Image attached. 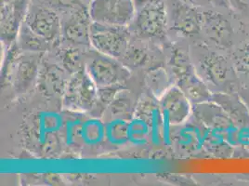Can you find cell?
<instances>
[{"instance_id":"6da1fadb","label":"cell","mask_w":249,"mask_h":186,"mask_svg":"<svg viewBox=\"0 0 249 186\" xmlns=\"http://www.w3.org/2000/svg\"><path fill=\"white\" fill-rule=\"evenodd\" d=\"M128 29L136 38L143 41H155L165 38L168 29L165 2L150 4L136 11L135 17Z\"/></svg>"},{"instance_id":"7a4b0ae2","label":"cell","mask_w":249,"mask_h":186,"mask_svg":"<svg viewBox=\"0 0 249 186\" xmlns=\"http://www.w3.org/2000/svg\"><path fill=\"white\" fill-rule=\"evenodd\" d=\"M85 70L98 88L123 84L130 77V70L119 59L95 50L86 52Z\"/></svg>"},{"instance_id":"3957f363","label":"cell","mask_w":249,"mask_h":186,"mask_svg":"<svg viewBox=\"0 0 249 186\" xmlns=\"http://www.w3.org/2000/svg\"><path fill=\"white\" fill-rule=\"evenodd\" d=\"M98 87L84 69L70 76L62 97V107L73 113H89L97 100Z\"/></svg>"},{"instance_id":"277c9868","label":"cell","mask_w":249,"mask_h":186,"mask_svg":"<svg viewBox=\"0 0 249 186\" xmlns=\"http://www.w3.org/2000/svg\"><path fill=\"white\" fill-rule=\"evenodd\" d=\"M132 35L126 26H114L92 21L90 47L110 57L121 59L126 52Z\"/></svg>"},{"instance_id":"5b68a950","label":"cell","mask_w":249,"mask_h":186,"mask_svg":"<svg viewBox=\"0 0 249 186\" xmlns=\"http://www.w3.org/2000/svg\"><path fill=\"white\" fill-rule=\"evenodd\" d=\"M89 11L94 22L128 27L137 9L134 0H91Z\"/></svg>"},{"instance_id":"8992f818","label":"cell","mask_w":249,"mask_h":186,"mask_svg":"<svg viewBox=\"0 0 249 186\" xmlns=\"http://www.w3.org/2000/svg\"><path fill=\"white\" fill-rule=\"evenodd\" d=\"M32 31L55 46L62 38L61 15L51 8L38 2L32 3L23 19Z\"/></svg>"},{"instance_id":"52a82bcc","label":"cell","mask_w":249,"mask_h":186,"mask_svg":"<svg viewBox=\"0 0 249 186\" xmlns=\"http://www.w3.org/2000/svg\"><path fill=\"white\" fill-rule=\"evenodd\" d=\"M168 28L180 37H194L202 32V11L181 0H167Z\"/></svg>"},{"instance_id":"ba28073f","label":"cell","mask_w":249,"mask_h":186,"mask_svg":"<svg viewBox=\"0 0 249 186\" xmlns=\"http://www.w3.org/2000/svg\"><path fill=\"white\" fill-rule=\"evenodd\" d=\"M61 19L63 41L77 47L90 46L92 20L89 7L82 6L65 11L62 13Z\"/></svg>"},{"instance_id":"9c48e42d","label":"cell","mask_w":249,"mask_h":186,"mask_svg":"<svg viewBox=\"0 0 249 186\" xmlns=\"http://www.w3.org/2000/svg\"><path fill=\"white\" fill-rule=\"evenodd\" d=\"M197 67L202 78L212 86L227 91L231 88V68L227 59L218 52L203 50L198 53Z\"/></svg>"},{"instance_id":"30bf717a","label":"cell","mask_w":249,"mask_h":186,"mask_svg":"<svg viewBox=\"0 0 249 186\" xmlns=\"http://www.w3.org/2000/svg\"><path fill=\"white\" fill-rule=\"evenodd\" d=\"M158 103L164 120L165 132L166 126L174 127L186 123L192 111L191 102L178 86H171L158 99Z\"/></svg>"},{"instance_id":"8fae6325","label":"cell","mask_w":249,"mask_h":186,"mask_svg":"<svg viewBox=\"0 0 249 186\" xmlns=\"http://www.w3.org/2000/svg\"><path fill=\"white\" fill-rule=\"evenodd\" d=\"M42 59L39 52H23L19 55L11 79L15 93H26L37 82Z\"/></svg>"},{"instance_id":"7c38bea8","label":"cell","mask_w":249,"mask_h":186,"mask_svg":"<svg viewBox=\"0 0 249 186\" xmlns=\"http://www.w3.org/2000/svg\"><path fill=\"white\" fill-rule=\"evenodd\" d=\"M71 74L56 62L42 59L37 77V88L45 97H62Z\"/></svg>"},{"instance_id":"4fadbf2b","label":"cell","mask_w":249,"mask_h":186,"mask_svg":"<svg viewBox=\"0 0 249 186\" xmlns=\"http://www.w3.org/2000/svg\"><path fill=\"white\" fill-rule=\"evenodd\" d=\"M202 31L208 40L220 49H229L233 44V28L228 19L214 11H202Z\"/></svg>"},{"instance_id":"5bb4252c","label":"cell","mask_w":249,"mask_h":186,"mask_svg":"<svg viewBox=\"0 0 249 186\" xmlns=\"http://www.w3.org/2000/svg\"><path fill=\"white\" fill-rule=\"evenodd\" d=\"M54 49H56L55 61L71 75L85 69L86 52H81L80 47L64 42L62 46L60 43Z\"/></svg>"},{"instance_id":"9a60e30c","label":"cell","mask_w":249,"mask_h":186,"mask_svg":"<svg viewBox=\"0 0 249 186\" xmlns=\"http://www.w3.org/2000/svg\"><path fill=\"white\" fill-rule=\"evenodd\" d=\"M167 67L173 81L176 83L196 73V66L191 61L189 54L179 47H172L170 49Z\"/></svg>"},{"instance_id":"2e32d148","label":"cell","mask_w":249,"mask_h":186,"mask_svg":"<svg viewBox=\"0 0 249 186\" xmlns=\"http://www.w3.org/2000/svg\"><path fill=\"white\" fill-rule=\"evenodd\" d=\"M195 114L201 122L215 129L227 128L232 122L226 111L216 103L209 104V102H206L196 104Z\"/></svg>"},{"instance_id":"e0dca14e","label":"cell","mask_w":249,"mask_h":186,"mask_svg":"<svg viewBox=\"0 0 249 186\" xmlns=\"http://www.w3.org/2000/svg\"><path fill=\"white\" fill-rule=\"evenodd\" d=\"M181 91L185 93L191 103L198 104L210 102L212 99V93L208 88L206 81L198 76L196 72L187 76L183 80L177 83Z\"/></svg>"},{"instance_id":"ac0fdd59","label":"cell","mask_w":249,"mask_h":186,"mask_svg":"<svg viewBox=\"0 0 249 186\" xmlns=\"http://www.w3.org/2000/svg\"><path fill=\"white\" fill-rule=\"evenodd\" d=\"M138 40V43L132 42L131 38L126 52H124V56L120 59V61L130 71L137 68L148 66L154 60V57L152 56L153 52L142 43L143 40L139 38Z\"/></svg>"},{"instance_id":"d6986e66","label":"cell","mask_w":249,"mask_h":186,"mask_svg":"<svg viewBox=\"0 0 249 186\" xmlns=\"http://www.w3.org/2000/svg\"><path fill=\"white\" fill-rule=\"evenodd\" d=\"M16 41L21 52L43 53L56 47L54 44L35 34L23 21L21 22Z\"/></svg>"},{"instance_id":"ffe728a7","label":"cell","mask_w":249,"mask_h":186,"mask_svg":"<svg viewBox=\"0 0 249 186\" xmlns=\"http://www.w3.org/2000/svg\"><path fill=\"white\" fill-rule=\"evenodd\" d=\"M136 107L137 104L133 102L132 97L126 88H124L115 96L114 101L110 104L104 114H110L109 120L124 119L129 121L135 114Z\"/></svg>"},{"instance_id":"44dd1931","label":"cell","mask_w":249,"mask_h":186,"mask_svg":"<svg viewBox=\"0 0 249 186\" xmlns=\"http://www.w3.org/2000/svg\"><path fill=\"white\" fill-rule=\"evenodd\" d=\"M21 22L15 16L11 2L1 4V41L11 46L17 40Z\"/></svg>"},{"instance_id":"7402d4cb","label":"cell","mask_w":249,"mask_h":186,"mask_svg":"<svg viewBox=\"0 0 249 186\" xmlns=\"http://www.w3.org/2000/svg\"><path fill=\"white\" fill-rule=\"evenodd\" d=\"M172 80L170 74L160 66L150 69L146 76L149 91L157 99H159L171 87L170 84Z\"/></svg>"},{"instance_id":"603a6c76","label":"cell","mask_w":249,"mask_h":186,"mask_svg":"<svg viewBox=\"0 0 249 186\" xmlns=\"http://www.w3.org/2000/svg\"><path fill=\"white\" fill-rule=\"evenodd\" d=\"M124 88H125L124 83L98 88L97 100L92 110L89 112V114L97 118H101L102 116H104L106 110L114 101L115 96Z\"/></svg>"},{"instance_id":"cb8c5ba5","label":"cell","mask_w":249,"mask_h":186,"mask_svg":"<svg viewBox=\"0 0 249 186\" xmlns=\"http://www.w3.org/2000/svg\"><path fill=\"white\" fill-rule=\"evenodd\" d=\"M128 122L124 119H110L105 124V140H108L113 145L129 143Z\"/></svg>"},{"instance_id":"d4e9b609","label":"cell","mask_w":249,"mask_h":186,"mask_svg":"<svg viewBox=\"0 0 249 186\" xmlns=\"http://www.w3.org/2000/svg\"><path fill=\"white\" fill-rule=\"evenodd\" d=\"M233 61L236 70L249 80V40L235 52Z\"/></svg>"},{"instance_id":"484cf974","label":"cell","mask_w":249,"mask_h":186,"mask_svg":"<svg viewBox=\"0 0 249 186\" xmlns=\"http://www.w3.org/2000/svg\"><path fill=\"white\" fill-rule=\"evenodd\" d=\"M42 5H45L52 10L57 11H65L85 6L81 0H36Z\"/></svg>"},{"instance_id":"4316f807","label":"cell","mask_w":249,"mask_h":186,"mask_svg":"<svg viewBox=\"0 0 249 186\" xmlns=\"http://www.w3.org/2000/svg\"><path fill=\"white\" fill-rule=\"evenodd\" d=\"M160 1H163V0H134V3H135L136 9L138 10V9L142 8L147 5L158 3Z\"/></svg>"},{"instance_id":"83f0119b","label":"cell","mask_w":249,"mask_h":186,"mask_svg":"<svg viewBox=\"0 0 249 186\" xmlns=\"http://www.w3.org/2000/svg\"><path fill=\"white\" fill-rule=\"evenodd\" d=\"M183 2H185L188 5L194 6V7H198V6H202V5H206L208 3H210L209 0H181Z\"/></svg>"},{"instance_id":"f1b7e54d","label":"cell","mask_w":249,"mask_h":186,"mask_svg":"<svg viewBox=\"0 0 249 186\" xmlns=\"http://www.w3.org/2000/svg\"><path fill=\"white\" fill-rule=\"evenodd\" d=\"M210 3L219 6V7H224V8H229L230 7V1L229 0H209Z\"/></svg>"},{"instance_id":"f546056e","label":"cell","mask_w":249,"mask_h":186,"mask_svg":"<svg viewBox=\"0 0 249 186\" xmlns=\"http://www.w3.org/2000/svg\"><path fill=\"white\" fill-rule=\"evenodd\" d=\"M236 5L242 10H249V0H235Z\"/></svg>"}]
</instances>
